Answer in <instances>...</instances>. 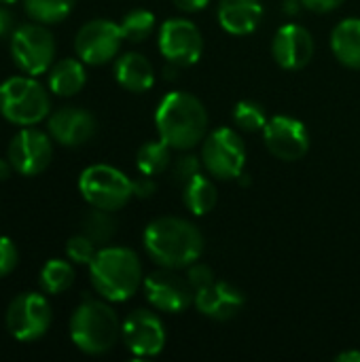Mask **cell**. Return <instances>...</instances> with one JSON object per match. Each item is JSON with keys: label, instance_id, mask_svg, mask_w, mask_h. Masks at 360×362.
Returning <instances> with one entry per match:
<instances>
[{"label": "cell", "instance_id": "cell-1", "mask_svg": "<svg viewBox=\"0 0 360 362\" xmlns=\"http://www.w3.org/2000/svg\"><path fill=\"white\" fill-rule=\"evenodd\" d=\"M146 255L168 269H187L204 255V235L187 218L159 216L151 221L142 235Z\"/></svg>", "mask_w": 360, "mask_h": 362}, {"label": "cell", "instance_id": "cell-2", "mask_svg": "<svg viewBox=\"0 0 360 362\" xmlns=\"http://www.w3.org/2000/svg\"><path fill=\"white\" fill-rule=\"evenodd\" d=\"M157 134L174 151H191L208 136V110L187 91H170L155 110Z\"/></svg>", "mask_w": 360, "mask_h": 362}, {"label": "cell", "instance_id": "cell-3", "mask_svg": "<svg viewBox=\"0 0 360 362\" xmlns=\"http://www.w3.org/2000/svg\"><path fill=\"white\" fill-rule=\"evenodd\" d=\"M89 278L102 299L123 303L138 293L142 284V265L132 248L104 246L89 263Z\"/></svg>", "mask_w": 360, "mask_h": 362}, {"label": "cell", "instance_id": "cell-4", "mask_svg": "<svg viewBox=\"0 0 360 362\" xmlns=\"http://www.w3.org/2000/svg\"><path fill=\"white\" fill-rule=\"evenodd\" d=\"M121 337V322L117 312L104 301L85 297L70 318V339L72 344L89 354L100 356L115 348Z\"/></svg>", "mask_w": 360, "mask_h": 362}, {"label": "cell", "instance_id": "cell-5", "mask_svg": "<svg viewBox=\"0 0 360 362\" xmlns=\"http://www.w3.org/2000/svg\"><path fill=\"white\" fill-rule=\"evenodd\" d=\"M0 115L19 127L40 123L49 115V93L34 76H11L0 83Z\"/></svg>", "mask_w": 360, "mask_h": 362}, {"label": "cell", "instance_id": "cell-6", "mask_svg": "<svg viewBox=\"0 0 360 362\" xmlns=\"http://www.w3.org/2000/svg\"><path fill=\"white\" fill-rule=\"evenodd\" d=\"M79 191L89 206L115 212L134 197V180L112 165L95 163L81 172Z\"/></svg>", "mask_w": 360, "mask_h": 362}, {"label": "cell", "instance_id": "cell-7", "mask_svg": "<svg viewBox=\"0 0 360 362\" xmlns=\"http://www.w3.org/2000/svg\"><path fill=\"white\" fill-rule=\"evenodd\" d=\"M202 163L216 180H238L246 168V144L231 127L210 132L202 142Z\"/></svg>", "mask_w": 360, "mask_h": 362}, {"label": "cell", "instance_id": "cell-8", "mask_svg": "<svg viewBox=\"0 0 360 362\" xmlns=\"http://www.w3.org/2000/svg\"><path fill=\"white\" fill-rule=\"evenodd\" d=\"M11 57L15 66L30 76L47 72L55 57L53 34L42 23H21L11 34Z\"/></svg>", "mask_w": 360, "mask_h": 362}, {"label": "cell", "instance_id": "cell-9", "mask_svg": "<svg viewBox=\"0 0 360 362\" xmlns=\"http://www.w3.org/2000/svg\"><path fill=\"white\" fill-rule=\"evenodd\" d=\"M6 329L17 341H38L47 335L53 314L45 295L21 293L6 310Z\"/></svg>", "mask_w": 360, "mask_h": 362}, {"label": "cell", "instance_id": "cell-10", "mask_svg": "<svg viewBox=\"0 0 360 362\" xmlns=\"http://www.w3.org/2000/svg\"><path fill=\"white\" fill-rule=\"evenodd\" d=\"M157 42L166 62L176 64L180 68L197 64L204 53V36L199 28L185 17H172L163 21L159 28Z\"/></svg>", "mask_w": 360, "mask_h": 362}, {"label": "cell", "instance_id": "cell-11", "mask_svg": "<svg viewBox=\"0 0 360 362\" xmlns=\"http://www.w3.org/2000/svg\"><path fill=\"white\" fill-rule=\"evenodd\" d=\"M123 40L125 36L121 23H115L110 19H91L76 32L74 51L85 64L102 66L117 57Z\"/></svg>", "mask_w": 360, "mask_h": 362}, {"label": "cell", "instance_id": "cell-12", "mask_svg": "<svg viewBox=\"0 0 360 362\" xmlns=\"http://www.w3.org/2000/svg\"><path fill=\"white\" fill-rule=\"evenodd\" d=\"M142 286H144L146 301L155 310L166 312V314H180L195 299V293L187 276H180L178 269L159 267L157 272L144 278Z\"/></svg>", "mask_w": 360, "mask_h": 362}, {"label": "cell", "instance_id": "cell-13", "mask_svg": "<svg viewBox=\"0 0 360 362\" xmlns=\"http://www.w3.org/2000/svg\"><path fill=\"white\" fill-rule=\"evenodd\" d=\"M263 140L267 151L280 161H299L310 151V132L303 121L276 115L263 127Z\"/></svg>", "mask_w": 360, "mask_h": 362}, {"label": "cell", "instance_id": "cell-14", "mask_svg": "<svg viewBox=\"0 0 360 362\" xmlns=\"http://www.w3.org/2000/svg\"><path fill=\"white\" fill-rule=\"evenodd\" d=\"M53 159V144L51 138L30 127L17 132L8 144V161L13 170L21 176H38L42 174Z\"/></svg>", "mask_w": 360, "mask_h": 362}, {"label": "cell", "instance_id": "cell-15", "mask_svg": "<svg viewBox=\"0 0 360 362\" xmlns=\"http://www.w3.org/2000/svg\"><path fill=\"white\" fill-rule=\"evenodd\" d=\"M125 348L138 358L161 354L166 346V329L161 318L151 310H134L121 325Z\"/></svg>", "mask_w": 360, "mask_h": 362}, {"label": "cell", "instance_id": "cell-16", "mask_svg": "<svg viewBox=\"0 0 360 362\" xmlns=\"http://www.w3.org/2000/svg\"><path fill=\"white\" fill-rule=\"evenodd\" d=\"M314 51H316L314 36L310 34L308 28H303L299 23H284L274 34L272 53H274V59L278 62V66L284 70L306 68L312 62Z\"/></svg>", "mask_w": 360, "mask_h": 362}, {"label": "cell", "instance_id": "cell-17", "mask_svg": "<svg viewBox=\"0 0 360 362\" xmlns=\"http://www.w3.org/2000/svg\"><path fill=\"white\" fill-rule=\"evenodd\" d=\"M244 303H246L244 293L231 282H221V280H214L212 284L195 291V299H193V305L202 316L219 322L236 318L242 312Z\"/></svg>", "mask_w": 360, "mask_h": 362}, {"label": "cell", "instance_id": "cell-18", "mask_svg": "<svg viewBox=\"0 0 360 362\" xmlns=\"http://www.w3.org/2000/svg\"><path fill=\"white\" fill-rule=\"evenodd\" d=\"M49 136L62 146H81L95 134V119L89 110L76 106H64L49 117Z\"/></svg>", "mask_w": 360, "mask_h": 362}, {"label": "cell", "instance_id": "cell-19", "mask_svg": "<svg viewBox=\"0 0 360 362\" xmlns=\"http://www.w3.org/2000/svg\"><path fill=\"white\" fill-rule=\"evenodd\" d=\"M216 17L225 32L233 36H248L263 21V4L261 0H221Z\"/></svg>", "mask_w": 360, "mask_h": 362}, {"label": "cell", "instance_id": "cell-20", "mask_svg": "<svg viewBox=\"0 0 360 362\" xmlns=\"http://www.w3.org/2000/svg\"><path fill=\"white\" fill-rule=\"evenodd\" d=\"M115 78L125 91L144 93L155 85V68L146 55L129 51L115 62Z\"/></svg>", "mask_w": 360, "mask_h": 362}, {"label": "cell", "instance_id": "cell-21", "mask_svg": "<svg viewBox=\"0 0 360 362\" xmlns=\"http://www.w3.org/2000/svg\"><path fill=\"white\" fill-rule=\"evenodd\" d=\"M331 51L346 68L360 70V19L348 17L331 32Z\"/></svg>", "mask_w": 360, "mask_h": 362}, {"label": "cell", "instance_id": "cell-22", "mask_svg": "<svg viewBox=\"0 0 360 362\" xmlns=\"http://www.w3.org/2000/svg\"><path fill=\"white\" fill-rule=\"evenodd\" d=\"M83 64H85L83 59H74V57L59 59L49 70V89L62 98L76 95L87 83V72Z\"/></svg>", "mask_w": 360, "mask_h": 362}, {"label": "cell", "instance_id": "cell-23", "mask_svg": "<svg viewBox=\"0 0 360 362\" xmlns=\"http://www.w3.org/2000/svg\"><path fill=\"white\" fill-rule=\"evenodd\" d=\"M182 204L195 216L210 214L219 204L216 185L208 176L197 174L195 178H191L189 182L182 185Z\"/></svg>", "mask_w": 360, "mask_h": 362}, {"label": "cell", "instance_id": "cell-24", "mask_svg": "<svg viewBox=\"0 0 360 362\" xmlns=\"http://www.w3.org/2000/svg\"><path fill=\"white\" fill-rule=\"evenodd\" d=\"M172 146L168 142L159 140H149L144 142L138 153H136V168L140 174L146 176H157L163 174L166 170L172 168Z\"/></svg>", "mask_w": 360, "mask_h": 362}, {"label": "cell", "instance_id": "cell-25", "mask_svg": "<svg viewBox=\"0 0 360 362\" xmlns=\"http://www.w3.org/2000/svg\"><path fill=\"white\" fill-rule=\"evenodd\" d=\"M38 282L47 295H59L74 284V267L70 261L51 259L42 265Z\"/></svg>", "mask_w": 360, "mask_h": 362}, {"label": "cell", "instance_id": "cell-26", "mask_svg": "<svg viewBox=\"0 0 360 362\" xmlns=\"http://www.w3.org/2000/svg\"><path fill=\"white\" fill-rule=\"evenodd\" d=\"M83 233L95 244H108L117 233V221L110 210L93 208L83 216Z\"/></svg>", "mask_w": 360, "mask_h": 362}, {"label": "cell", "instance_id": "cell-27", "mask_svg": "<svg viewBox=\"0 0 360 362\" xmlns=\"http://www.w3.org/2000/svg\"><path fill=\"white\" fill-rule=\"evenodd\" d=\"M74 4L76 0H23L25 13L38 23L64 21L72 13Z\"/></svg>", "mask_w": 360, "mask_h": 362}, {"label": "cell", "instance_id": "cell-28", "mask_svg": "<svg viewBox=\"0 0 360 362\" xmlns=\"http://www.w3.org/2000/svg\"><path fill=\"white\" fill-rule=\"evenodd\" d=\"M155 15L146 8H136V11H129L123 21H121V30H123V36L125 40L129 42H142L146 40L153 32H155Z\"/></svg>", "mask_w": 360, "mask_h": 362}, {"label": "cell", "instance_id": "cell-29", "mask_svg": "<svg viewBox=\"0 0 360 362\" xmlns=\"http://www.w3.org/2000/svg\"><path fill=\"white\" fill-rule=\"evenodd\" d=\"M267 121L269 119H267L265 108L255 100H242L233 108V123L242 132H263Z\"/></svg>", "mask_w": 360, "mask_h": 362}, {"label": "cell", "instance_id": "cell-30", "mask_svg": "<svg viewBox=\"0 0 360 362\" xmlns=\"http://www.w3.org/2000/svg\"><path fill=\"white\" fill-rule=\"evenodd\" d=\"M95 242L89 240L85 233H79V235H72L66 244V257L76 263V265H89L95 257Z\"/></svg>", "mask_w": 360, "mask_h": 362}, {"label": "cell", "instance_id": "cell-31", "mask_svg": "<svg viewBox=\"0 0 360 362\" xmlns=\"http://www.w3.org/2000/svg\"><path fill=\"white\" fill-rule=\"evenodd\" d=\"M202 168H204L202 157H197V155H193V153H189V155H180L178 159H174V161H172V174H174V180H176V182H180V185L189 182L191 178H195L197 174H202Z\"/></svg>", "mask_w": 360, "mask_h": 362}, {"label": "cell", "instance_id": "cell-32", "mask_svg": "<svg viewBox=\"0 0 360 362\" xmlns=\"http://www.w3.org/2000/svg\"><path fill=\"white\" fill-rule=\"evenodd\" d=\"M185 276H187V280H189L193 293L199 291V288H204V286H208V284H212V282L216 280V278H214V272H212L206 263H199V261H195L193 265H189Z\"/></svg>", "mask_w": 360, "mask_h": 362}, {"label": "cell", "instance_id": "cell-33", "mask_svg": "<svg viewBox=\"0 0 360 362\" xmlns=\"http://www.w3.org/2000/svg\"><path fill=\"white\" fill-rule=\"evenodd\" d=\"M17 261H19L17 246L13 244V240L0 235V278L8 276L17 267Z\"/></svg>", "mask_w": 360, "mask_h": 362}, {"label": "cell", "instance_id": "cell-34", "mask_svg": "<svg viewBox=\"0 0 360 362\" xmlns=\"http://www.w3.org/2000/svg\"><path fill=\"white\" fill-rule=\"evenodd\" d=\"M157 193V182L153 180V176H146L142 174L140 178L134 180V197H140V199H149Z\"/></svg>", "mask_w": 360, "mask_h": 362}, {"label": "cell", "instance_id": "cell-35", "mask_svg": "<svg viewBox=\"0 0 360 362\" xmlns=\"http://www.w3.org/2000/svg\"><path fill=\"white\" fill-rule=\"evenodd\" d=\"M303 6L312 13H331L339 8L346 0H301Z\"/></svg>", "mask_w": 360, "mask_h": 362}, {"label": "cell", "instance_id": "cell-36", "mask_svg": "<svg viewBox=\"0 0 360 362\" xmlns=\"http://www.w3.org/2000/svg\"><path fill=\"white\" fill-rule=\"evenodd\" d=\"M174 6L182 13H197L210 4V0H172Z\"/></svg>", "mask_w": 360, "mask_h": 362}, {"label": "cell", "instance_id": "cell-37", "mask_svg": "<svg viewBox=\"0 0 360 362\" xmlns=\"http://www.w3.org/2000/svg\"><path fill=\"white\" fill-rule=\"evenodd\" d=\"M15 30V19L11 15V11H6L4 6H0V38L11 36Z\"/></svg>", "mask_w": 360, "mask_h": 362}, {"label": "cell", "instance_id": "cell-38", "mask_svg": "<svg viewBox=\"0 0 360 362\" xmlns=\"http://www.w3.org/2000/svg\"><path fill=\"white\" fill-rule=\"evenodd\" d=\"M335 361L337 362H360V352L359 350H346V352L337 354V356H335Z\"/></svg>", "mask_w": 360, "mask_h": 362}, {"label": "cell", "instance_id": "cell-39", "mask_svg": "<svg viewBox=\"0 0 360 362\" xmlns=\"http://www.w3.org/2000/svg\"><path fill=\"white\" fill-rule=\"evenodd\" d=\"M303 2L301 0H284V13L286 15H297L301 11Z\"/></svg>", "mask_w": 360, "mask_h": 362}, {"label": "cell", "instance_id": "cell-40", "mask_svg": "<svg viewBox=\"0 0 360 362\" xmlns=\"http://www.w3.org/2000/svg\"><path fill=\"white\" fill-rule=\"evenodd\" d=\"M13 172V165L8 159H0V180H6Z\"/></svg>", "mask_w": 360, "mask_h": 362}, {"label": "cell", "instance_id": "cell-41", "mask_svg": "<svg viewBox=\"0 0 360 362\" xmlns=\"http://www.w3.org/2000/svg\"><path fill=\"white\" fill-rule=\"evenodd\" d=\"M17 0H0V4H15Z\"/></svg>", "mask_w": 360, "mask_h": 362}]
</instances>
